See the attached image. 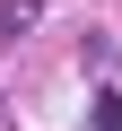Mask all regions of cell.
<instances>
[{"mask_svg":"<svg viewBox=\"0 0 122 131\" xmlns=\"http://www.w3.org/2000/svg\"><path fill=\"white\" fill-rule=\"evenodd\" d=\"M35 18H44V0H9V9H0V26H9V35H18V26H35Z\"/></svg>","mask_w":122,"mask_h":131,"instance_id":"7a4b0ae2","label":"cell"},{"mask_svg":"<svg viewBox=\"0 0 122 131\" xmlns=\"http://www.w3.org/2000/svg\"><path fill=\"white\" fill-rule=\"evenodd\" d=\"M87 122H96V131H122V88H96V105H87Z\"/></svg>","mask_w":122,"mask_h":131,"instance_id":"6da1fadb","label":"cell"}]
</instances>
